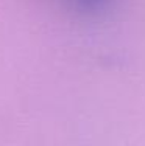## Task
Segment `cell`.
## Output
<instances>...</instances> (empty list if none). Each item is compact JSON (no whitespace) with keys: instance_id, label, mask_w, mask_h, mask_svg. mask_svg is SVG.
<instances>
[{"instance_id":"cell-1","label":"cell","mask_w":145,"mask_h":146,"mask_svg":"<svg viewBox=\"0 0 145 146\" xmlns=\"http://www.w3.org/2000/svg\"><path fill=\"white\" fill-rule=\"evenodd\" d=\"M77 6L84 13H98L108 6L111 0H75Z\"/></svg>"}]
</instances>
